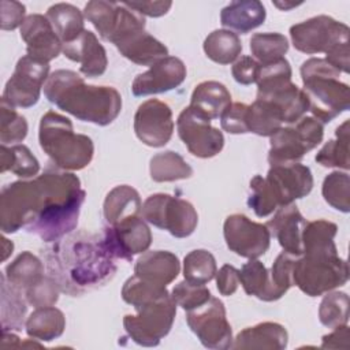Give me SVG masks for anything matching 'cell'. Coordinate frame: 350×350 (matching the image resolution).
<instances>
[{
    "mask_svg": "<svg viewBox=\"0 0 350 350\" xmlns=\"http://www.w3.org/2000/svg\"><path fill=\"white\" fill-rule=\"evenodd\" d=\"M49 252L46 258L52 278L72 295L104 284L116 272V258L98 235L78 234Z\"/></svg>",
    "mask_w": 350,
    "mask_h": 350,
    "instance_id": "cell-1",
    "label": "cell"
},
{
    "mask_svg": "<svg viewBox=\"0 0 350 350\" xmlns=\"http://www.w3.org/2000/svg\"><path fill=\"white\" fill-rule=\"evenodd\" d=\"M44 94L62 111L97 126L111 124L122 111V96L115 88L88 85L71 70L53 71L44 85Z\"/></svg>",
    "mask_w": 350,
    "mask_h": 350,
    "instance_id": "cell-2",
    "label": "cell"
},
{
    "mask_svg": "<svg viewBox=\"0 0 350 350\" xmlns=\"http://www.w3.org/2000/svg\"><path fill=\"white\" fill-rule=\"evenodd\" d=\"M44 172L49 185L48 202L26 231L44 242H55L77 227L86 191L81 187L79 178L71 172L56 167L46 168Z\"/></svg>",
    "mask_w": 350,
    "mask_h": 350,
    "instance_id": "cell-3",
    "label": "cell"
},
{
    "mask_svg": "<svg viewBox=\"0 0 350 350\" xmlns=\"http://www.w3.org/2000/svg\"><path fill=\"white\" fill-rule=\"evenodd\" d=\"M247 206L258 217L273 213L279 206L293 204L306 197L313 189V175L301 163L271 165L267 176L254 175L250 179Z\"/></svg>",
    "mask_w": 350,
    "mask_h": 350,
    "instance_id": "cell-4",
    "label": "cell"
},
{
    "mask_svg": "<svg viewBox=\"0 0 350 350\" xmlns=\"http://www.w3.org/2000/svg\"><path fill=\"white\" fill-rule=\"evenodd\" d=\"M349 26L328 16L317 15L290 27L294 48L306 55L325 53V60L339 72L350 71Z\"/></svg>",
    "mask_w": 350,
    "mask_h": 350,
    "instance_id": "cell-5",
    "label": "cell"
},
{
    "mask_svg": "<svg viewBox=\"0 0 350 350\" xmlns=\"http://www.w3.org/2000/svg\"><path fill=\"white\" fill-rule=\"evenodd\" d=\"M309 111L320 123H329L350 107L349 85L339 81L340 72L325 59L310 57L299 68Z\"/></svg>",
    "mask_w": 350,
    "mask_h": 350,
    "instance_id": "cell-6",
    "label": "cell"
},
{
    "mask_svg": "<svg viewBox=\"0 0 350 350\" xmlns=\"http://www.w3.org/2000/svg\"><path fill=\"white\" fill-rule=\"evenodd\" d=\"M38 142L52 164L63 171L83 170L94 154L93 141L85 134L74 133L71 120L55 111L42 115Z\"/></svg>",
    "mask_w": 350,
    "mask_h": 350,
    "instance_id": "cell-7",
    "label": "cell"
},
{
    "mask_svg": "<svg viewBox=\"0 0 350 350\" xmlns=\"http://www.w3.org/2000/svg\"><path fill=\"white\" fill-rule=\"evenodd\" d=\"M49 197L48 180L42 172L31 180L5 185L0 194V230L12 234L27 228L44 211Z\"/></svg>",
    "mask_w": 350,
    "mask_h": 350,
    "instance_id": "cell-8",
    "label": "cell"
},
{
    "mask_svg": "<svg viewBox=\"0 0 350 350\" xmlns=\"http://www.w3.org/2000/svg\"><path fill=\"white\" fill-rule=\"evenodd\" d=\"M349 264L339 254H302L293 267V284L309 297H319L346 284Z\"/></svg>",
    "mask_w": 350,
    "mask_h": 350,
    "instance_id": "cell-9",
    "label": "cell"
},
{
    "mask_svg": "<svg viewBox=\"0 0 350 350\" xmlns=\"http://www.w3.org/2000/svg\"><path fill=\"white\" fill-rule=\"evenodd\" d=\"M135 310L137 314H126L123 317V327L137 345L153 347L171 331L176 314V302L168 293Z\"/></svg>",
    "mask_w": 350,
    "mask_h": 350,
    "instance_id": "cell-10",
    "label": "cell"
},
{
    "mask_svg": "<svg viewBox=\"0 0 350 350\" xmlns=\"http://www.w3.org/2000/svg\"><path fill=\"white\" fill-rule=\"evenodd\" d=\"M141 216L175 238L190 237L198 224V213L191 202L165 193L149 196L142 204Z\"/></svg>",
    "mask_w": 350,
    "mask_h": 350,
    "instance_id": "cell-11",
    "label": "cell"
},
{
    "mask_svg": "<svg viewBox=\"0 0 350 350\" xmlns=\"http://www.w3.org/2000/svg\"><path fill=\"white\" fill-rule=\"evenodd\" d=\"M324 127L313 116H302L294 127H280L271 135L268 163L290 164L298 163L305 153L321 144Z\"/></svg>",
    "mask_w": 350,
    "mask_h": 350,
    "instance_id": "cell-12",
    "label": "cell"
},
{
    "mask_svg": "<svg viewBox=\"0 0 350 350\" xmlns=\"http://www.w3.org/2000/svg\"><path fill=\"white\" fill-rule=\"evenodd\" d=\"M49 75V63L36 60L27 55L22 56L4 86L1 100L14 108L36 105Z\"/></svg>",
    "mask_w": 350,
    "mask_h": 350,
    "instance_id": "cell-13",
    "label": "cell"
},
{
    "mask_svg": "<svg viewBox=\"0 0 350 350\" xmlns=\"http://www.w3.org/2000/svg\"><path fill=\"white\" fill-rule=\"evenodd\" d=\"M186 321L202 346L213 350H226L232 346V329L227 320L224 304L215 297L200 308L187 310Z\"/></svg>",
    "mask_w": 350,
    "mask_h": 350,
    "instance_id": "cell-14",
    "label": "cell"
},
{
    "mask_svg": "<svg viewBox=\"0 0 350 350\" xmlns=\"http://www.w3.org/2000/svg\"><path fill=\"white\" fill-rule=\"evenodd\" d=\"M176 130L187 150L196 157H215L224 146L223 133L211 124V119L190 105L179 113Z\"/></svg>",
    "mask_w": 350,
    "mask_h": 350,
    "instance_id": "cell-15",
    "label": "cell"
},
{
    "mask_svg": "<svg viewBox=\"0 0 350 350\" xmlns=\"http://www.w3.org/2000/svg\"><path fill=\"white\" fill-rule=\"evenodd\" d=\"M223 235L227 247L245 258H258L271 243V232L265 224L256 223L242 213L226 217Z\"/></svg>",
    "mask_w": 350,
    "mask_h": 350,
    "instance_id": "cell-16",
    "label": "cell"
},
{
    "mask_svg": "<svg viewBox=\"0 0 350 350\" xmlns=\"http://www.w3.org/2000/svg\"><path fill=\"white\" fill-rule=\"evenodd\" d=\"M104 242L115 258L133 260L144 253L152 243V232L142 216H131L116 224L107 226L103 234Z\"/></svg>",
    "mask_w": 350,
    "mask_h": 350,
    "instance_id": "cell-17",
    "label": "cell"
},
{
    "mask_svg": "<svg viewBox=\"0 0 350 350\" xmlns=\"http://www.w3.org/2000/svg\"><path fill=\"white\" fill-rule=\"evenodd\" d=\"M134 133L146 146L167 145L174 133L172 111L168 104L157 98L144 101L134 115Z\"/></svg>",
    "mask_w": 350,
    "mask_h": 350,
    "instance_id": "cell-18",
    "label": "cell"
},
{
    "mask_svg": "<svg viewBox=\"0 0 350 350\" xmlns=\"http://www.w3.org/2000/svg\"><path fill=\"white\" fill-rule=\"evenodd\" d=\"M186 74V66L179 57L167 56L150 66L148 71L138 74L133 81L131 92L135 97L165 93L183 83Z\"/></svg>",
    "mask_w": 350,
    "mask_h": 350,
    "instance_id": "cell-19",
    "label": "cell"
},
{
    "mask_svg": "<svg viewBox=\"0 0 350 350\" xmlns=\"http://www.w3.org/2000/svg\"><path fill=\"white\" fill-rule=\"evenodd\" d=\"M21 38L26 44L27 56L44 63H49L63 52V44L46 15H27L21 26Z\"/></svg>",
    "mask_w": 350,
    "mask_h": 350,
    "instance_id": "cell-20",
    "label": "cell"
},
{
    "mask_svg": "<svg viewBox=\"0 0 350 350\" xmlns=\"http://www.w3.org/2000/svg\"><path fill=\"white\" fill-rule=\"evenodd\" d=\"M63 55L71 62L79 63V72L88 78L103 75L108 66L107 51L90 30H85L72 42L64 44Z\"/></svg>",
    "mask_w": 350,
    "mask_h": 350,
    "instance_id": "cell-21",
    "label": "cell"
},
{
    "mask_svg": "<svg viewBox=\"0 0 350 350\" xmlns=\"http://www.w3.org/2000/svg\"><path fill=\"white\" fill-rule=\"evenodd\" d=\"M306 224L298 206L293 202L279 206L275 216L265 224L282 246L283 252L293 256H302V231Z\"/></svg>",
    "mask_w": 350,
    "mask_h": 350,
    "instance_id": "cell-22",
    "label": "cell"
},
{
    "mask_svg": "<svg viewBox=\"0 0 350 350\" xmlns=\"http://www.w3.org/2000/svg\"><path fill=\"white\" fill-rule=\"evenodd\" d=\"M122 56L139 66H153L168 56V48L149 34L145 27H137L113 42Z\"/></svg>",
    "mask_w": 350,
    "mask_h": 350,
    "instance_id": "cell-23",
    "label": "cell"
},
{
    "mask_svg": "<svg viewBox=\"0 0 350 350\" xmlns=\"http://www.w3.org/2000/svg\"><path fill=\"white\" fill-rule=\"evenodd\" d=\"M179 272V258L168 250H146L137 258L134 265V275L165 287L176 279Z\"/></svg>",
    "mask_w": 350,
    "mask_h": 350,
    "instance_id": "cell-24",
    "label": "cell"
},
{
    "mask_svg": "<svg viewBox=\"0 0 350 350\" xmlns=\"http://www.w3.org/2000/svg\"><path fill=\"white\" fill-rule=\"evenodd\" d=\"M288 334L286 328L273 321H264L253 327H246L235 336L232 349H258V350H283L287 347Z\"/></svg>",
    "mask_w": 350,
    "mask_h": 350,
    "instance_id": "cell-25",
    "label": "cell"
},
{
    "mask_svg": "<svg viewBox=\"0 0 350 350\" xmlns=\"http://www.w3.org/2000/svg\"><path fill=\"white\" fill-rule=\"evenodd\" d=\"M267 11L258 0L231 1L220 11V23L227 30L246 34L265 22Z\"/></svg>",
    "mask_w": 350,
    "mask_h": 350,
    "instance_id": "cell-26",
    "label": "cell"
},
{
    "mask_svg": "<svg viewBox=\"0 0 350 350\" xmlns=\"http://www.w3.org/2000/svg\"><path fill=\"white\" fill-rule=\"evenodd\" d=\"M231 104L228 89L217 81H204L198 83L190 98V107L211 120L219 119Z\"/></svg>",
    "mask_w": 350,
    "mask_h": 350,
    "instance_id": "cell-27",
    "label": "cell"
},
{
    "mask_svg": "<svg viewBox=\"0 0 350 350\" xmlns=\"http://www.w3.org/2000/svg\"><path fill=\"white\" fill-rule=\"evenodd\" d=\"M141 209L139 193L129 185H119L109 190L103 205L104 217L109 226L131 216H141Z\"/></svg>",
    "mask_w": 350,
    "mask_h": 350,
    "instance_id": "cell-28",
    "label": "cell"
},
{
    "mask_svg": "<svg viewBox=\"0 0 350 350\" xmlns=\"http://www.w3.org/2000/svg\"><path fill=\"white\" fill-rule=\"evenodd\" d=\"M239 271V283L247 295L257 297L261 301L272 302L280 299L283 295L275 288L269 271L257 258L249 260Z\"/></svg>",
    "mask_w": 350,
    "mask_h": 350,
    "instance_id": "cell-29",
    "label": "cell"
},
{
    "mask_svg": "<svg viewBox=\"0 0 350 350\" xmlns=\"http://www.w3.org/2000/svg\"><path fill=\"white\" fill-rule=\"evenodd\" d=\"M46 18L63 45L72 42L86 30L83 12L68 3L51 5L46 11Z\"/></svg>",
    "mask_w": 350,
    "mask_h": 350,
    "instance_id": "cell-30",
    "label": "cell"
},
{
    "mask_svg": "<svg viewBox=\"0 0 350 350\" xmlns=\"http://www.w3.org/2000/svg\"><path fill=\"white\" fill-rule=\"evenodd\" d=\"M66 328V317L63 312L55 306L36 308L26 320V334L34 340L51 342L63 335Z\"/></svg>",
    "mask_w": 350,
    "mask_h": 350,
    "instance_id": "cell-31",
    "label": "cell"
},
{
    "mask_svg": "<svg viewBox=\"0 0 350 350\" xmlns=\"http://www.w3.org/2000/svg\"><path fill=\"white\" fill-rule=\"evenodd\" d=\"M336 232L338 226L329 220L306 221L302 231V254H336Z\"/></svg>",
    "mask_w": 350,
    "mask_h": 350,
    "instance_id": "cell-32",
    "label": "cell"
},
{
    "mask_svg": "<svg viewBox=\"0 0 350 350\" xmlns=\"http://www.w3.org/2000/svg\"><path fill=\"white\" fill-rule=\"evenodd\" d=\"M3 275L10 284L21 291H26L44 278V264L31 252L25 250L5 267Z\"/></svg>",
    "mask_w": 350,
    "mask_h": 350,
    "instance_id": "cell-33",
    "label": "cell"
},
{
    "mask_svg": "<svg viewBox=\"0 0 350 350\" xmlns=\"http://www.w3.org/2000/svg\"><path fill=\"white\" fill-rule=\"evenodd\" d=\"M149 172L154 182L163 183L189 179L193 175V168L179 153L164 150L150 159Z\"/></svg>",
    "mask_w": 350,
    "mask_h": 350,
    "instance_id": "cell-34",
    "label": "cell"
},
{
    "mask_svg": "<svg viewBox=\"0 0 350 350\" xmlns=\"http://www.w3.org/2000/svg\"><path fill=\"white\" fill-rule=\"evenodd\" d=\"M204 52L215 63L230 64L235 62L242 52V42L231 30L217 29L208 34L204 41Z\"/></svg>",
    "mask_w": 350,
    "mask_h": 350,
    "instance_id": "cell-35",
    "label": "cell"
},
{
    "mask_svg": "<svg viewBox=\"0 0 350 350\" xmlns=\"http://www.w3.org/2000/svg\"><path fill=\"white\" fill-rule=\"evenodd\" d=\"M14 172L22 179L33 178L40 172V163L26 145L0 146V172Z\"/></svg>",
    "mask_w": 350,
    "mask_h": 350,
    "instance_id": "cell-36",
    "label": "cell"
},
{
    "mask_svg": "<svg viewBox=\"0 0 350 350\" xmlns=\"http://www.w3.org/2000/svg\"><path fill=\"white\" fill-rule=\"evenodd\" d=\"M27 306L21 295V290L10 284L1 275V331H21L23 328Z\"/></svg>",
    "mask_w": 350,
    "mask_h": 350,
    "instance_id": "cell-37",
    "label": "cell"
},
{
    "mask_svg": "<svg viewBox=\"0 0 350 350\" xmlns=\"http://www.w3.org/2000/svg\"><path fill=\"white\" fill-rule=\"evenodd\" d=\"M349 120H345L336 130L335 138L324 144V146L317 152L314 160L328 168H342L347 171L350 168L349 160Z\"/></svg>",
    "mask_w": 350,
    "mask_h": 350,
    "instance_id": "cell-38",
    "label": "cell"
},
{
    "mask_svg": "<svg viewBox=\"0 0 350 350\" xmlns=\"http://www.w3.org/2000/svg\"><path fill=\"white\" fill-rule=\"evenodd\" d=\"M250 51L253 59L265 66L284 57L288 41L280 33H256L250 38Z\"/></svg>",
    "mask_w": 350,
    "mask_h": 350,
    "instance_id": "cell-39",
    "label": "cell"
},
{
    "mask_svg": "<svg viewBox=\"0 0 350 350\" xmlns=\"http://www.w3.org/2000/svg\"><path fill=\"white\" fill-rule=\"evenodd\" d=\"M216 260L205 249L191 250L183 258V276L189 283L206 284L216 276Z\"/></svg>",
    "mask_w": 350,
    "mask_h": 350,
    "instance_id": "cell-40",
    "label": "cell"
},
{
    "mask_svg": "<svg viewBox=\"0 0 350 350\" xmlns=\"http://www.w3.org/2000/svg\"><path fill=\"white\" fill-rule=\"evenodd\" d=\"M246 124L249 133L260 137H271L282 127L283 122L271 105L264 101L254 100V103L247 107Z\"/></svg>",
    "mask_w": 350,
    "mask_h": 350,
    "instance_id": "cell-41",
    "label": "cell"
},
{
    "mask_svg": "<svg viewBox=\"0 0 350 350\" xmlns=\"http://www.w3.org/2000/svg\"><path fill=\"white\" fill-rule=\"evenodd\" d=\"M120 3L104 1V0H92L85 5L83 16L88 19L94 29L98 31L100 37L105 41H109L113 26L119 15Z\"/></svg>",
    "mask_w": 350,
    "mask_h": 350,
    "instance_id": "cell-42",
    "label": "cell"
},
{
    "mask_svg": "<svg viewBox=\"0 0 350 350\" xmlns=\"http://www.w3.org/2000/svg\"><path fill=\"white\" fill-rule=\"evenodd\" d=\"M168 294L165 286H159L150 282H146L137 275L129 278L122 287V298L126 304L131 305L134 309L156 301Z\"/></svg>",
    "mask_w": 350,
    "mask_h": 350,
    "instance_id": "cell-43",
    "label": "cell"
},
{
    "mask_svg": "<svg viewBox=\"0 0 350 350\" xmlns=\"http://www.w3.org/2000/svg\"><path fill=\"white\" fill-rule=\"evenodd\" d=\"M321 193L324 201L334 209L347 213L350 211V176L347 172L334 171L324 178Z\"/></svg>",
    "mask_w": 350,
    "mask_h": 350,
    "instance_id": "cell-44",
    "label": "cell"
},
{
    "mask_svg": "<svg viewBox=\"0 0 350 350\" xmlns=\"http://www.w3.org/2000/svg\"><path fill=\"white\" fill-rule=\"evenodd\" d=\"M319 320L327 328H336L349 321V295L343 291L327 293L319 306Z\"/></svg>",
    "mask_w": 350,
    "mask_h": 350,
    "instance_id": "cell-45",
    "label": "cell"
},
{
    "mask_svg": "<svg viewBox=\"0 0 350 350\" xmlns=\"http://www.w3.org/2000/svg\"><path fill=\"white\" fill-rule=\"evenodd\" d=\"M27 122L14 107L1 100L0 105V142L1 145H16L27 135Z\"/></svg>",
    "mask_w": 350,
    "mask_h": 350,
    "instance_id": "cell-46",
    "label": "cell"
},
{
    "mask_svg": "<svg viewBox=\"0 0 350 350\" xmlns=\"http://www.w3.org/2000/svg\"><path fill=\"white\" fill-rule=\"evenodd\" d=\"M171 295L176 305L185 309L186 312L200 308L212 297L209 288H206L205 284H193L189 283L187 280L179 282L172 288Z\"/></svg>",
    "mask_w": 350,
    "mask_h": 350,
    "instance_id": "cell-47",
    "label": "cell"
},
{
    "mask_svg": "<svg viewBox=\"0 0 350 350\" xmlns=\"http://www.w3.org/2000/svg\"><path fill=\"white\" fill-rule=\"evenodd\" d=\"M60 286L52 276H44L25 291L27 302L34 308L53 306L59 299Z\"/></svg>",
    "mask_w": 350,
    "mask_h": 350,
    "instance_id": "cell-48",
    "label": "cell"
},
{
    "mask_svg": "<svg viewBox=\"0 0 350 350\" xmlns=\"http://www.w3.org/2000/svg\"><path fill=\"white\" fill-rule=\"evenodd\" d=\"M295 258H297V256L282 252L275 258V261L269 269L271 280H272L275 288L282 295H284L287 293V290L291 286H294L293 284V267H294Z\"/></svg>",
    "mask_w": 350,
    "mask_h": 350,
    "instance_id": "cell-49",
    "label": "cell"
},
{
    "mask_svg": "<svg viewBox=\"0 0 350 350\" xmlns=\"http://www.w3.org/2000/svg\"><path fill=\"white\" fill-rule=\"evenodd\" d=\"M247 104L243 103H232L220 116V126L224 131L230 134H246V115H247Z\"/></svg>",
    "mask_w": 350,
    "mask_h": 350,
    "instance_id": "cell-50",
    "label": "cell"
},
{
    "mask_svg": "<svg viewBox=\"0 0 350 350\" xmlns=\"http://www.w3.org/2000/svg\"><path fill=\"white\" fill-rule=\"evenodd\" d=\"M260 68L261 64L252 56H241L234 62L231 67V74L238 83L252 85L257 82Z\"/></svg>",
    "mask_w": 350,
    "mask_h": 350,
    "instance_id": "cell-51",
    "label": "cell"
},
{
    "mask_svg": "<svg viewBox=\"0 0 350 350\" xmlns=\"http://www.w3.org/2000/svg\"><path fill=\"white\" fill-rule=\"evenodd\" d=\"M26 8L19 1H1V21L0 27L1 30H14L18 26H22L26 16Z\"/></svg>",
    "mask_w": 350,
    "mask_h": 350,
    "instance_id": "cell-52",
    "label": "cell"
},
{
    "mask_svg": "<svg viewBox=\"0 0 350 350\" xmlns=\"http://www.w3.org/2000/svg\"><path fill=\"white\" fill-rule=\"evenodd\" d=\"M239 286V271L230 264H224L216 272V287L221 295H232Z\"/></svg>",
    "mask_w": 350,
    "mask_h": 350,
    "instance_id": "cell-53",
    "label": "cell"
},
{
    "mask_svg": "<svg viewBox=\"0 0 350 350\" xmlns=\"http://www.w3.org/2000/svg\"><path fill=\"white\" fill-rule=\"evenodd\" d=\"M123 4L137 11L142 16L146 15L150 18L163 16L172 7L171 1H123Z\"/></svg>",
    "mask_w": 350,
    "mask_h": 350,
    "instance_id": "cell-54",
    "label": "cell"
},
{
    "mask_svg": "<svg viewBox=\"0 0 350 350\" xmlns=\"http://www.w3.org/2000/svg\"><path fill=\"white\" fill-rule=\"evenodd\" d=\"M323 349H347L349 347V327L347 324L334 328L328 335L321 339Z\"/></svg>",
    "mask_w": 350,
    "mask_h": 350,
    "instance_id": "cell-55",
    "label": "cell"
},
{
    "mask_svg": "<svg viewBox=\"0 0 350 350\" xmlns=\"http://www.w3.org/2000/svg\"><path fill=\"white\" fill-rule=\"evenodd\" d=\"M12 250H14V243L5 237H3L1 238V261H5L12 254Z\"/></svg>",
    "mask_w": 350,
    "mask_h": 350,
    "instance_id": "cell-56",
    "label": "cell"
},
{
    "mask_svg": "<svg viewBox=\"0 0 350 350\" xmlns=\"http://www.w3.org/2000/svg\"><path fill=\"white\" fill-rule=\"evenodd\" d=\"M273 5H276V7H278V8H280V10L287 11V10H290V8H293V7H297V5H299V4H297V3L287 4V3H279V1H275V3H273Z\"/></svg>",
    "mask_w": 350,
    "mask_h": 350,
    "instance_id": "cell-57",
    "label": "cell"
}]
</instances>
